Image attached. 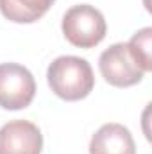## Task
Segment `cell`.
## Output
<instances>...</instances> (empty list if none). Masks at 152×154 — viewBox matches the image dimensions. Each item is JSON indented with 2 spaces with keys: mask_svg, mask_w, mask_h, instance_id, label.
Returning a JSON list of instances; mask_svg holds the SVG:
<instances>
[{
  "mask_svg": "<svg viewBox=\"0 0 152 154\" xmlns=\"http://www.w3.org/2000/svg\"><path fill=\"white\" fill-rule=\"evenodd\" d=\"M50 90L65 100H81L90 95L95 77L90 63L77 56H59L47 70Z\"/></svg>",
  "mask_w": 152,
  "mask_h": 154,
  "instance_id": "obj_1",
  "label": "cell"
},
{
  "mask_svg": "<svg viewBox=\"0 0 152 154\" xmlns=\"http://www.w3.org/2000/svg\"><path fill=\"white\" fill-rule=\"evenodd\" d=\"M61 29L66 41L74 47L91 48L106 38L108 25L104 14L97 7L90 4H79L65 13Z\"/></svg>",
  "mask_w": 152,
  "mask_h": 154,
  "instance_id": "obj_2",
  "label": "cell"
},
{
  "mask_svg": "<svg viewBox=\"0 0 152 154\" xmlns=\"http://www.w3.org/2000/svg\"><path fill=\"white\" fill-rule=\"evenodd\" d=\"M36 95V81L32 74L18 63L0 65V108L23 109Z\"/></svg>",
  "mask_w": 152,
  "mask_h": 154,
  "instance_id": "obj_3",
  "label": "cell"
},
{
  "mask_svg": "<svg viewBox=\"0 0 152 154\" xmlns=\"http://www.w3.org/2000/svg\"><path fill=\"white\" fill-rule=\"evenodd\" d=\"M99 68L106 82L116 88L134 86L145 75V72L140 68V65L129 52L127 43H114L109 48H106L100 54Z\"/></svg>",
  "mask_w": 152,
  "mask_h": 154,
  "instance_id": "obj_4",
  "label": "cell"
},
{
  "mask_svg": "<svg viewBox=\"0 0 152 154\" xmlns=\"http://www.w3.org/2000/svg\"><path fill=\"white\" fill-rule=\"evenodd\" d=\"M43 134L29 120H11L0 127V154H39Z\"/></svg>",
  "mask_w": 152,
  "mask_h": 154,
  "instance_id": "obj_5",
  "label": "cell"
},
{
  "mask_svg": "<svg viewBox=\"0 0 152 154\" xmlns=\"http://www.w3.org/2000/svg\"><path fill=\"white\" fill-rule=\"evenodd\" d=\"M90 154H136V143L125 125L111 122L91 136Z\"/></svg>",
  "mask_w": 152,
  "mask_h": 154,
  "instance_id": "obj_6",
  "label": "cell"
},
{
  "mask_svg": "<svg viewBox=\"0 0 152 154\" xmlns=\"http://www.w3.org/2000/svg\"><path fill=\"white\" fill-rule=\"evenodd\" d=\"M56 0H0V13L14 23L39 20Z\"/></svg>",
  "mask_w": 152,
  "mask_h": 154,
  "instance_id": "obj_7",
  "label": "cell"
},
{
  "mask_svg": "<svg viewBox=\"0 0 152 154\" xmlns=\"http://www.w3.org/2000/svg\"><path fill=\"white\" fill-rule=\"evenodd\" d=\"M129 52L132 54L134 61L140 65V68L143 72H150L152 63H150V50H152V29L145 27L138 32H134V36L127 43Z\"/></svg>",
  "mask_w": 152,
  "mask_h": 154,
  "instance_id": "obj_8",
  "label": "cell"
}]
</instances>
